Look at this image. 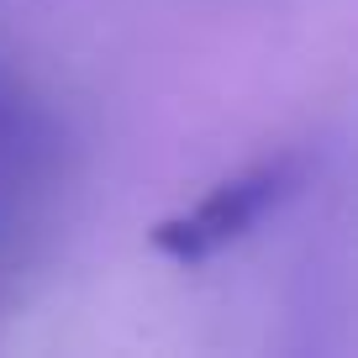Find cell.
<instances>
[{
    "instance_id": "6da1fadb",
    "label": "cell",
    "mask_w": 358,
    "mask_h": 358,
    "mask_svg": "<svg viewBox=\"0 0 358 358\" xmlns=\"http://www.w3.org/2000/svg\"><path fill=\"white\" fill-rule=\"evenodd\" d=\"M295 185H301V164H295V158H264V164L222 179L216 190H206L190 211L158 222L153 248L164 258H174V264H206V258H216L222 248L243 243Z\"/></svg>"
}]
</instances>
